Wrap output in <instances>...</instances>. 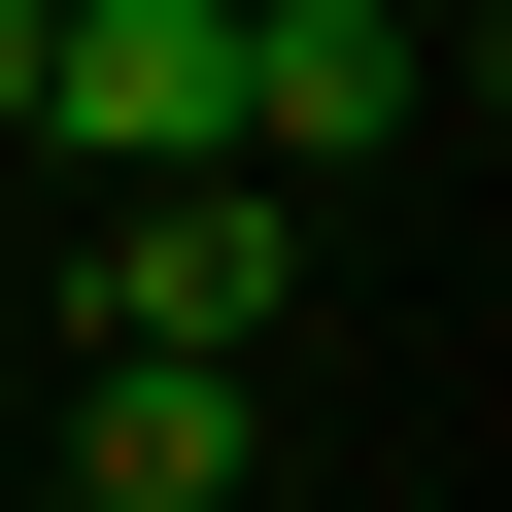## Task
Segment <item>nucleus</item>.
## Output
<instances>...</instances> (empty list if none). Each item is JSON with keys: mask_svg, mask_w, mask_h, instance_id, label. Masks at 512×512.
Returning a JSON list of instances; mask_svg holds the SVG:
<instances>
[{"mask_svg": "<svg viewBox=\"0 0 512 512\" xmlns=\"http://www.w3.org/2000/svg\"><path fill=\"white\" fill-rule=\"evenodd\" d=\"M410 137V0H239V171H376Z\"/></svg>", "mask_w": 512, "mask_h": 512, "instance_id": "7ed1b4c3", "label": "nucleus"}, {"mask_svg": "<svg viewBox=\"0 0 512 512\" xmlns=\"http://www.w3.org/2000/svg\"><path fill=\"white\" fill-rule=\"evenodd\" d=\"M69 342L103 376H239V342H274V171H137L103 274H69Z\"/></svg>", "mask_w": 512, "mask_h": 512, "instance_id": "f257e3e1", "label": "nucleus"}, {"mask_svg": "<svg viewBox=\"0 0 512 512\" xmlns=\"http://www.w3.org/2000/svg\"><path fill=\"white\" fill-rule=\"evenodd\" d=\"M444 35H478V0H444Z\"/></svg>", "mask_w": 512, "mask_h": 512, "instance_id": "6e6552de", "label": "nucleus"}, {"mask_svg": "<svg viewBox=\"0 0 512 512\" xmlns=\"http://www.w3.org/2000/svg\"><path fill=\"white\" fill-rule=\"evenodd\" d=\"M35 512H239V376H103V444H69Z\"/></svg>", "mask_w": 512, "mask_h": 512, "instance_id": "20e7f679", "label": "nucleus"}, {"mask_svg": "<svg viewBox=\"0 0 512 512\" xmlns=\"http://www.w3.org/2000/svg\"><path fill=\"white\" fill-rule=\"evenodd\" d=\"M0 137H35V35H0Z\"/></svg>", "mask_w": 512, "mask_h": 512, "instance_id": "39448f33", "label": "nucleus"}, {"mask_svg": "<svg viewBox=\"0 0 512 512\" xmlns=\"http://www.w3.org/2000/svg\"><path fill=\"white\" fill-rule=\"evenodd\" d=\"M205 35H239V0H205Z\"/></svg>", "mask_w": 512, "mask_h": 512, "instance_id": "0eeeda50", "label": "nucleus"}, {"mask_svg": "<svg viewBox=\"0 0 512 512\" xmlns=\"http://www.w3.org/2000/svg\"><path fill=\"white\" fill-rule=\"evenodd\" d=\"M35 137H103V171H239V35H205V0H69V35H35Z\"/></svg>", "mask_w": 512, "mask_h": 512, "instance_id": "f03ea898", "label": "nucleus"}, {"mask_svg": "<svg viewBox=\"0 0 512 512\" xmlns=\"http://www.w3.org/2000/svg\"><path fill=\"white\" fill-rule=\"evenodd\" d=\"M0 35H69V0H0Z\"/></svg>", "mask_w": 512, "mask_h": 512, "instance_id": "423d86ee", "label": "nucleus"}]
</instances>
